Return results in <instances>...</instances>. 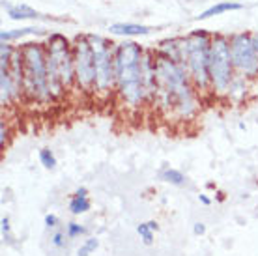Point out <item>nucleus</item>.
I'll list each match as a JSON object with an SVG mask.
<instances>
[{
    "label": "nucleus",
    "mask_w": 258,
    "mask_h": 256,
    "mask_svg": "<svg viewBox=\"0 0 258 256\" xmlns=\"http://www.w3.org/2000/svg\"><path fill=\"white\" fill-rule=\"evenodd\" d=\"M155 81L157 88L152 105H155L163 114L168 118L174 116L181 122L193 120L199 114V92L183 64L155 52Z\"/></svg>",
    "instance_id": "f257e3e1"
},
{
    "label": "nucleus",
    "mask_w": 258,
    "mask_h": 256,
    "mask_svg": "<svg viewBox=\"0 0 258 256\" xmlns=\"http://www.w3.org/2000/svg\"><path fill=\"white\" fill-rule=\"evenodd\" d=\"M142 54L144 47L137 41H122L114 45V73H116V94L127 110H141L148 96L142 83Z\"/></svg>",
    "instance_id": "f03ea898"
},
{
    "label": "nucleus",
    "mask_w": 258,
    "mask_h": 256,
    "mask_svg": "<svg viewBox=\"0 0 258 256\" xmlns=\"http://www.w3.org/2000/svg\"><path fill=\"white\" fill-rule=\"evenodd\" d=\"M47 75L52 101L75 90V62H73V41L64 34L52 32L47 36Z\"/></svg>",
    "instance_id": "7ed1b4c3"
},
{
    "label": "nucleus",
    "mask_w": 258,
    "mask_h": 256,
    "mask_svg": "<svg viewBox=\"0 0 258 256\" xmlns=\"http://www.w3.org/2000/svg\"><path fill=\"white\" fill-rule=\"evenodd\" d=\"M212 36L208 30L199 28L181 36V64L187 70L195 88L200 96H212L210 90V45Z\"/></svg>",
    "instance_id": "20e7f679"
},
{
    "label": "nucleus",
    "mask_w": 258,
    "mask_h": 256,
    "mask_svg": "<svg viewBox=\"0 0 258 256\" xmlns=\"http://www.w3.org/2000/svg\"><path fill=\"white\" fill-rule=\"evenodd\" d=\"M23 58V73H25V99L41 105L52 103L47 75V51L45 43L28 41L19 45Z\"/></svg>",
    "instance_id": "39448f33"
},
{
    "label": "nucleus",
    "mask_w": 258,
    "mask_h": 256,
    "mask_svg": "<svg viewBox=\"0 0 258 256\" xmlns=\"http://www.w3.org/2000/svg\"><path fill=\"white\" fill-rule=\"evenodd\" d=\"M94 52L96 64V84L94 99H109L116 94V73H114V45L99 34H86Z\"/></svg>",
    "instance_id": "423d86ee"
},
{
    "label": "nucleus",
    "mask_w": 258,
    "mask_h": 256,
    "mask_svg": "<svg viewBox=\"0 0 258 256\" xmlns=\"http://www.w3.org/2000/svg\"><path fill=\"white\" fill-rule=\"evenodd\" d=\"M234 71L230 56V39L225 34H213L210 45V90L217 99H226L228 88L232 84Z\"/></svg>",
    "instance_id": "0eeeda50"
},
{
    "label": "nucleus",
    "mask_w": 258,
    "mask_h": 256,
    "mask_svg": "<svg viewBox=\"0 0 258 256\" xmlns=\"http://www.w3.org/2000/svg\"><path fill=\"white\" fill-rule=\"evenodd\" d=\"M73 62H75V90L83 92L84 96H94L96 64L86 34H79L73 39Z\"/></svg>",
    "instance_id": "6e6552de"
},
{
    "label": "nucleus",
    "mask_w": 258,
    "mask_h": 256,
    "mask_svg": "<svg viewBox=\"0 0 258 256\" xmlns=\"http://www.w3.org/2000/svg\"><path fill=\"white\" fill-rule=\"evenodd\" d=\"M230 39V56L236 75L256 81L258 79V52L252 43L251 32H234Z\"/></svg>",
    "instance_id": "1a4fd4ad"
},
{
    "label": "nucleus",
    "mask_w": 258,
    "mask_h": 256,
    "mask_svg": "<svg viewBox=\"0 0 258 256\" xmlns=\"http://www.w3.org/2000/svg\"><path fill=\"white\" fill-rule=\"evenodd\" d=\"M4 8H6L8 17L12 21H51V17L41 15L34 8L28 6V4H6L4 2Z\"/></svg>",
    "instance_id": "9d476101"
},
{
    "label": "nucleus",
    "mask_w": 258,
    "mask_h": 256,
    "mask_svg": "<svg viewBox=\"0 0 258 256\" xmlns=\"http://www.w3.org/2000/svg\"><path fill=\"white\" fill-rule=\"evenodd\" d=\"M110 34L123 36V38H137V36H148L154 28L146 25H137V23H112L109 26Z\"/></svg>",
    "instance_id": "9b49d317"
},
{
    "label": "nucleus",
    "mask_w": 258,
    "mask_h": 256,
    "mask_svg": "<svg viewBox=\"0 0 258 256\" xmlns=\"http://www.w3.org/2000/svg\"><path fill=\"white\" fill-rule=\"evenodd\" d=\"M249 90H251V81L241 75H236L228 88V94H226V99L232 103H243L249 96Z\"/></svg>",
    "instance_id": "f8f14e48"
},
{
    "label": "nucleus",
    "mask_w": 258,
    "mask_h": 256,
    "mask_svg": "<svg viewBox=\"0 0 258 256\" xmlns=\"http://www.w3.org/2000/svg\"><path fill=\"white\" fill-rule=\"evenodd\" d=\"M26 36H49V34L43 28H38V26H25V28H15V30H2L0 32V41L13 43V41L23 39Z\"/></svg>",
    "instance_id": "ddd939ff"
},
{
    "label": "nucleus",
    "mask_w": 258,
    "mask_h": 256,
    "mask_svg": "<svg viewBox=\"0 0 258 256\" xmlns=\"http://www.w3.org/2000/svg\"><path fill=\"white\" fill-rule=\"evenodd\" d=\"M239 10H243V4H239V2H230V0H225V2H217V4H213L210 6L208 10L197 15V21H204V19H210V17H215V15H223L226 12H239Z\"/></svg>",
    "instance_id": "4468645a"
},
{
    "label": "nucleus",
    "mask_w": 258,
    "mask_h": 256,
    "mask_svg": "<svg viewBox=\"0 0 258 256\" xmlns=\"http://www.w3.org/2000/svg\"><path fill=\"white\" fill-rule=\"evenodd\" d=\"M155 52H159L163 56L172 58V60H176V62L181 64V36L180 38L163 39L161 43L155 47Z\"/></svg>",
    "instance_id": "2eb2a0df"
},
{
    "label": "nucleus",
    "mask_w": 258,
    "mask_h": 256,
    "mask_svg": "<svg viewBox=\"0 0 258 256\" xmlns=\"http://www.w3.org/2000/svg\"><path fill=\"white\" fill-rule=\"evenodd\" d=\"M159 178L163 179V181H167V183H170V185H185L187 183V178H185V174L181 172V170H178V168H163L161 172H159Z\"/></svg>",
    "instance_id": "dca6fc26"
},
{
    "label": "nucleus",
    "mask_w": 258,
    "mask_h": 256,
    "mask_svg": "<svg viewBox=\"0 0 258 256\" xmlns=\"http://www.w3.org/2000/svg\"><path fill=\"white\" fill-rule=\"evenodd\" d=\"M92 202L88 197H79V195H71L70 199V212L71 215H83V213L90 212Z\"/></svg>",
    "instance_id": "f3484780"
},
{
    "label": "nucleus",
    "mask_w": 258,
    "mask_h": 256,
    "mask_svg": "<svg viewBox=\"0 0 258 256\" xmlns=\"http://www.w3.org/2000/svg\"><path fill=\"white\" fill-rule=\"evenodd\" d=\"M38 155H39V163L43 165V168L52 170V168L56 167V155H54L52 150H49V148H41Z\"/></svg>",
    "instance_id": "a211bd4d"
},
{
    "label": "nucleus",
    "mask_w": 258,
    "mask_h": 256,
    "mask_svg": "<svg viewBox=\"0 0 258 256\" xmlns=\"http://www.w3.org/2000/svg\"><path fill=\"white\" fill-rule=\"evenodd\" d=\"M137 234L141 236L142 239V243L144 245H154V237H155V232L152 230L148 226V223H141V224H137Z\"/></svg>",
    "instance_id": "6ab92c4d"
},
{
    "label": "nucleus",
    "mask_w": 258,
    "mask_h": 256,
    "mask_svg": "<svg viewBox=\"0 0 258 256\" xmlns=\"http://www.w3.org/2000/svg\"><path fill=\"white\" fill-rule=\"evenodd\" d=\"M68 234H66V230H56L51 234V245L54 247V249H66L68 247Z\"/></svg>",
    "instance_id": "aec40b11"
},
{
    "label": "nucleus",
    "mask_w": 258,
    "mask_h": 256,
    "mask_svg": "<svg viewBox=\"0 0 258 256\" xmlns=\"http://www.w3.org/2000/svg\"><path fill=\"white\" fill-rule=\"evenodd\" d=\"M66 234H68V237H70V239H77V237H81V236H84V234H86V228H84L83 224L71 221V223L66 224Z\"/></svg>",
    "instance_id": "412c9836"
},
{
    "label": "nucleus",
    "mask_w": 258,
    "mask_h": 256,
    "mask_svg": "<svg viewBox=\"0 0 258 256\" xmlns=\"http://www.w3.org/2000/svg\"><path fill=\"white\" fill-rule=\"evenodd\" d=\"M97 247H99V239L97 237H88L83 243V247L77 250V256H90Z\"/></svg>",
    "instance_id": "4be33fe9"
},
{
    "label": "nucleus",
    "mask_w": 258,
    "mask_h": 256,
    "mask_svg": "<svg viewBox=\"0 0 258 256\" xmlns=\"http://www.w3.org/2000/svg\"><path fill=\"white\" fill-rule=\"evenodd\" d=\"M0 224H2L0 228H2V237H4V243L12 245L13 243V237H12V224H10V219L2 217Z\"/></svg>",
    "instance_id": "5701e85b"
},
{
    "label": "nucleus",
    "mask_w": 258,
    "mask_h": 256,
    "mask_svg": "<svg viewBox=\"0 0 258 256\" xmlns=\"http://www.w3.org/2000/svg\"><path fill=\"white\" fill-rule=\"evenodd\" d=\"M8 137H10V129H8L6 120H2V122H0V148H2V150H4L8 144Z\"/></svg>",
    "instance_id": "b1692460"
},
{
    "label": "nucleus",
    "mask_w": 258,
    "mask_h": 256,
    "mask_svg": "<svg viewBox=\"0 0 258 256\" xmlns=\"http://www.w3.org/2000/svg\"><path fill=\"white\" fill-rule=\"evenodd\" d=\"M43 223H45L47 228H56L58 226V217L54 213H47L45 217H43Z\"/></svg>",
    "instance_id": "393cba45"
},
{
    "label": "nucleus",
    "mask_w": 258,
    "mask_h": 256,
    "mask_svg": "<svg viewBox=\"0 0 258 256\" xmlns=\"http://www.w3.org/2000/svg\"><path fill=\"white\" fill-rule=\"evenodd\" d=\"M193 234L195 236H204V234H206V224L204 223H195L193 224Z\"/></svg>",
    "instance_id": "a878e982"
},
{
    "label": "nucleus",
    "mask_w": 258,
    "mask_h": 256,
    "mask_svg": "<svg viewBox=\"0 0 258 256\" xmlns=\"http://www.w3.org/2000/svg\"><path fill=\"white\" fill-rule=\"evenodd\" d=\"M199 202H200V204H204V206H212V199H210L208 195H204V193H202V195H199Z\"/></svg>",
    "instance_id": "bb28decb"
},
{
    "label": "nucleus",
    "mask_w": 258,
    "mask_h": 256,
    "mask_svg": "<svg viewBox=\"0 0 258 256\" xmlns=\"http://www.w3.org/2000/svg\"><path fill=\"white\" fill-rule=\"evenodd\" d=\"M73 195H79V197H88V189H86V187H79Z\"/></svg>",
    "instance_id": "cd10ccee"
},
{
    "label": "nucleus",
    "mask_w": 258,
    "mask_h": 256,
    "mask_svg": "<svg viewBox=\"0 0 258 256\" xmlns=\"http://www.w3.org/2000/svg\"><path fill=\"white\" fill-rule=\"evenodd\" d=\"M251 38H252V43H254V49H256V52H258V30L251 32Z\"/></svg>",
    "instance_id": "c85d7f7f"
},
{
    "label": "nucleus",
    "mask_w": 258,
    "mask_h": 256,
    "mask_svg": "<svg viewBox=\"0 0 258 256\" xmlns=\"http://www.w3.org/2000/svg\"><path fill=\"white\" fill-rule=\"evenodd\" d=\"M146 223H148V226H150V228H152L154 232L159 230V224H157V221H146Z\"/></svg>",
    "instance_id": "c756f323"
}]
</instances>
